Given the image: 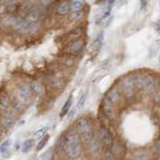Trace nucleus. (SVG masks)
Masks as SVG:
<instances>
[{"instance_id": "f257e3e1", "label": "nucleus", "mask_w": 160, "mask_h": 160, "mask_svg": "<svg viewBox=\"0 0 160 160\" xmlns=\"http://www.w3.org/2000/svg\"><path fill=\"white\" fill-rule=\"evenodd\" d=\"M64 148L68 156L71 158H77L81 153V144L79 134L75 129H71L68 131L64 138Z\"/></svg>"}, {"instance_id": "f03ea898", "label": "nucleus", "mask_w": 160, "mask_h": 160, "mask_svg": "<svg viewBox=\"0 0 160 160\" xmlns=\"http://www.w3.org/2000/svg\"><path fill=\"white\" fill-rule=\"evenodd\" d=\"M76 130L79 135L85 140L89 141L93 135L91 123L86 118H80L76 122Z\"/></svg>"}, {"instance_id": "7ed1b4c3", "label": "nucleus", "mask_w": 160, "mask_h": 160, "mask_svg": "<svg viewBox=\"0 0 160 160\" xmlns=\"http://www.w3.org/2000/svg\"><path fill=\"white\" fill-rule=\"evenodd\" d=\"M40 27L41 24L39 20L25 19L19 31L24 35H34L40 32Z\"/></svg>"}, {"instance_id": "20e7f679", "label": "nucleus", "mask_w": 160, "mask_h": 160, "mask_svg": "<svg viewBox=\"0 0 160 160\" xmlns=\"http://www.w3.org/2000/svg\"><path fill=\"white\" fill-rule=\"evenodd\" d=\"M137 89H140L143 91H150L154 89L156 85L155 78L150 75L145 76H139L137 75L136 78Z\"/></svg>"}, {"instance_id": "39448f33", "label": "nucleus", "mask_w": 160, "mask_h": 160, "mask_svg": "<svg viewBox=\"0 0 160 160\" xmlns=\"http://www.w3.org/2000/svg\"><path fill=\"white\" fill-rule=\"evenodd\" d=\"M136 78L137 75H130L123 79L122 89L127 97H131L135 94V90L137 89Z\"/></svg>"}, {"instance_id": "423d86ee", "label": "nucleus", "mask_w": 160, "mask_h": 160, "mask_svg": "<svg viewBox=\"0 0 160 160\" xmlns=\"http://www.w3.org/2000/svg\"><path fill=\"white\" fill-rule=\"evenodd\" d=\"M84 46H85V43L82 39H75L69 43L67 51L70 55H77L83 50Z\"/></svg>"}, {"instance_id": "0eeeda50", "label": "nucleus", "mask_w": 160, "mask_h": 160, "mask_svg": "<svg viewBox=\"0 0 160 160\" xmlns=\"http://www.w3.org/2000/svg\"><path fill=\"white\" fill-rule=\"evenodd\" d=\"M99 137L104 144L109 146L113 143V138L110 132L104 125H101L99 128Z\"/></svg>"}, {"instance_id": "6e6552de", "label": "nucleus", "mask_w": 160, "mask_h": 160, "mask_svg": "<svg viewBox=\"0 0 160 160\" xmlns=\"http://www.w3.org/2000/svg\"><path fill=\"white\" fill-rule=\"evenodd\" d=\"M32 89L28 85L23 84L19 86L18 93L19 96L21 99L23 103H28L30 101L31 96H32Z\"/></svg>"}, {"instance_id": "1a4fd4ad", "label": "nucleus", "mask_w": 160, "mask_h": 160, "mask_svg": "<svg viewBox=\"0 0 160 160\" xmlns=\"http://www.w3.org/2000/svg\"><path fill=\"white\" fill-rule=\"evenodd\" d=\"M101 139L99 135H93L90 139L89 140V150L91 151L93 154H97L101 150Z\"/></svg>"}, {"instance_id": "9d476101", "label": "nucleus", "mask_w": 160, "mask_h": 160, "mask_svg": "<svg viewBox=\"0 0 160 160\" xmlns=\"http://www.w3.org/2000/svg\"><path fill=\"white\" fill-rule=\"evenodd\" d=\"M112 147H111V151L114 154L116 158H121L122 156H124L125 152H126V148L124 145L119 142V141H114L112 143Z\"/></svg>"}, {"instance_id": "9b49d317", "label": "nucleus", "mask_w": 160, "mask_h": 160, "mask_svg": "<svg viewBox=\"0 0 160 160\" xmlns=\"http://www.w3.org/2000/svg\"><path fill=\"white\" fill-rule=\"evenodd\" d=\"M113 103H112L106 97L104 98L102 101H101V109H102V112L108 118L112 116V115L113 113Z\"/></svg>"}, {"instance_id": "f8f14e48", "label": "nucleus", "mask_w": 160, "mask_h": 160, "mask_svg": "<svg viewBox=\"0 0 160 160\" xmlns=\"http://www.w3.org/2000/svg\"><path fill=\"white\" fill-rule=\"evenodd\" d=\"M48 82H49V85L56 90H60L62 89L64 85V82L63 80L57 76H55V75H51L49 76L48 78Z\"/></svg>"}, {"instance_id": "ddd939ff", "label": "nucleus", "mask_w": 160, "mask_h": 160, "mask_svg": "<svg viewBox=\"0 0 160 160\" xmlns=\"http://www.w3.org/2000/svg\"><path fill=\"white\" fill-rule=\"evenodd\" d=\"M11 104L10 99L8 97V95L3 90L0 91V107L2 109H6L9 107Z\"/></svg>"}, {"instance_id": "4468645a", "label": "nucleus", "mask_w": 160, "mask_h": 160, "mask_svg": "<svg viewBox=\"0 0 160 160\" xmlns=\"http://www.w3.org/2000/svg\"><path fill=\"white\" fill-rule=\"evenodd\" d=\"M71 7H70V4L69 2H62L59 4V6H57V10L56 12L60 15H66L69 14V11H70Z\"/></svg>"}, {"instance_id": "2eb2a0df", "label": "nucleus", "mask_w": 160, "mask_h": 160, "mask_svg": "<svg viewBox=\"0 0 160 160\" xmlns=\"http://www.w3.org/2000/svg\"><path fill=\"white\" fill-rule=\"evenodd\" d=\"M30 87L32 89V91L34 92L35 94L37 95H40L44 93V88L43 86L40 82H39L38 81H32L30 84Z\"/></svg>"}, {"instance_id": "dca6fc26", "label": "nucleus", "mask_w": 160, "mask_h": 160, "mask_svg": "<svg viewBox=\"0 0 160 160\" xmlns=\"http://www.w3.org/2000/svg\"><path fill=\"white\" fill-rule=\"evenodd\" d=\"M106 98L112 103H116L117 102H118L120 99V95H119L118 91L116 88H112L108 91L106 95Z\"/></svg>"}, {"instance_id": "f3484780", "label": "nucleus", "mask_w": 160, "mask_h": 160, "mask_svg": "<svg viewBox=\"0 0 160 160\" xmlns=\"http://www.w3.org/2000/svg\"><path fill=\"white\" fill-rule=\"evenodd\" d=\"M11 105L12 109L14 110L15 112H16V113L22 114L25 111V106L24 105V103L17 99L12 100L11 102Z\"/></svg>"}, {"instance_id": "a211bd4d", "label": "nucleus", "mask_w": 160, "mask_h": 160, "mask_svg": "<svg viewBox=\"0 0 160 160\" xmlns=\"http://www.w3.org/2000/svg\"><path fill=\"white\" fill-rule=\"evenodd\" d=\"M0 123H2L5 129H10L13 127L15 125V119L14 118L7 117V116H4L2 115L1 119H0Z\"/></svg>"}, {"instance_id": "6ab92c4d", "label": "nucleus", "mask_w": 160, "mask_h": 160, "mask_svg": "<svg viewBox=\"0 0 160 160\" xmlns=\"http://www.w3.org/2000/svg\"><path fill=\"white\" fill-rule=\"evenodd\" d=\"M72 104H73V99H72V97L70 96V97L66 100V102L64 103V104L63 107L61 108V111H60V117L63 118L67 115L68 112H69V110L71 109Z\"/></svg>"}, {"instance_id": "aec40b11", "label": "nucleus", "mask_w": 160, "mask_h": 160, "mask_svg": "<svg viewBox=\"0 0 160 160\" xmlns=\"http://www.w3.org/2000/svg\"><path fill=\"white\" fill-rule=\"evenodd\" d=\"M48 129L49 128L47 127H44L43 128L40 129V130H38L37 131H36L33 135L34 140H39V139H42L46 135V133L48 131Z\"/></svg>"}, {"instance_id": "412c9836", "label": "nucleus", "mask_w": 160, "mask_h": 160, "mask_svg": "<svg viewBox=\"0 0 160 160\" xmlns=\"http://www.w3.org/2000/svg\"><path fill=\"white\" fill-rule=\"evenodd\" d=\"M32 146H33V140L32 139H27L24 142L22 146V150L24 153L29 152L30 150H32Z\"/></svg>"}, {"instance_id": "4be33fe9", "label": "nucleus", "mask_w": 160, "mask_h": 160, "mask_svg": "<svg viewBox=\"0 0 160 160\" xmlns=\"http://www.w3.org/2000/svg\"><path fill=\"white\" fill-rule=\"evenodd\" d=\"M50 139V135H44L42 139H40V142L38 143V145H37V150H41L42 149L44 148V146H45V145L47 144V141L49 140Z\"/></svg>"}, {"instance_id": "5701e85b", "label": "nucleus", "mask_w": 160, "mask_h": 160, "mask_svg": "<svg viewBox=\"0 0 160 160\" xmlns=\"http://www.w3.org/2000/svg\"><path fill=\"white\" fill-rule=\"evenodd\" d=\"M11 139H6L2 144L0 145V152L1 153L6 152L7 150H8V148H9V146H11Z\"/></svg>"}, {"instance_id": "b1692460", "label": "nucleus", "mask_w": 160, "mask_h": 160, "mask_svg": "<svg viewBox=\"0 0 160 160\" xmlns=\"http://www.w3.org/2000/svg\"><path fill=\"white\" fill-rule=\"evenodd\" d=\"M70 7H71V9L73 11H79L82 8V3L79 0H75V1H73L72 2L71 5H70Z\"/></svg>"}, {"instance_id": "393cba45", "label": "nucleus", "mask_w": 160, "mask_h": 160, "mask_svg": "<svg viewBox=\"0 0 160 160\" xmlns=\"http://www.w3.org/2000/svg\"><path fill=\"white\" fill-rule=\"evenodd\" d=\"M85 101H86V95H81V97L80 98L79 101L77 103V108L79 110H82L85 107Z\"/></svg>"}, {"instance_id": "a878e982", "label": "nucleus", "mask_w": 160, "mask_h": 160, "mask_svg": "<svg viewBox=\"0 0 160 160\" xmlns=\"http://www.w3.org/2000/svg\"><path fill=\"white\" fill-rule=\"evenodd\" d=\"M104 39H105V35H104V32H101L99 33V35H97V38H96V40H95V45L100 46L101 43L104 41Z\"/></svg>"}, {"instance_id": "bb28decb", "label": "nucleus", "mask_w": 160, "mask_h": 160, "mask_svg": "<svg viewBox=\"0 0 160 160\" xmlns=\"http://www.w3.org/2000/svg\"><path fill=\"white\" fill-rule=\"evenodd\" d=\"M62 147H64V138L63 139L60 138L57 142H56V143L55 150L56 152H59V151L61 150Z\"/></svg>"}, {"instance_id": "cd10ccee", "label": "nucleus", "mask_w": 160, "mask_h": 160, "mask_svg": "<svg viewBox=\"0 0 160 160\" xmlns=\"http://www.w3.org/2000/svg\"><path fill=\"white\" fill-rule=\"evenodd\" d=\"M135 159H139V160H147L150 159V157L148 154H145V153H140V154H136V156L134 157Z\"/></svg>"}, {"instance_id": "c85d7f7f", "label": "nucleus", "mask_w": 160, "mask_h": 160, "mask_svg": "<svg viewBox=\"0 0 160 160\" xmlns=\"http://www.w3.org/2000/svg\"><path fill=\"white\" fill-rule=\"evenodd\" d=\"M104 159L113 160V159H116V157H115L114 154L112 153V151L109 150V151H106L105 154H104Z\"/></svg>"}, {"instance_id": "c756f323", "label": "nucleus", "mask_w": 160, "mask_h": 160, "mask_svg": "<svg viewBox=\"0 0 160 160\" xmlns=\"http://www.w3.org/2000/svg\"><path fill=\"white\" fill-rule=\"evenodd\" d=\"M77 107H74L73 109H70L69 110V112H68L69 115H68V119H72L74 116H75L76 113H77Z\"/></svg>"}, {"instance_id": "7c9ffc66", "label": "nucleus", "mask_w": 160, "mask_h": 160, "mask_svg": "<svg viewBox=\"0 0 160 160\" xmlns=\"http://www.w3.org/2000/svg\"><path fill=\"white\" fill-rule=\"evenodd\" d=\"M140 6L141 10L146 9V6H147V0H140Z\"/></svg>"}, {"instance_id": "2f4dec72", "label": "nucleus", "mask_w": 160, "mask_h": 160, "mask_svg": "<svg viewBox=\"0 0 160 160\" xmlns=\"http://www.w3.org/2000/svg\"><path fill=\"white\" fill-rule=\"evenodd\" d=\"M81 16V13L79 11H74L73 14L71 15V19H77Z\"/></svg>"}, {"instance_id": "473e14b6", "label": "nucleus", "mask_w": 160, "mask_h": 160, "mask_svg": "<svg viewBox=\"0 0 160 160\" xmlns=\"http://www.w3.org/2000/svg\"><path fill=\"white\" fill-rule=\"evenodd\" d=\"M55 0H41V2L44 6H49Z\"/></svg>"}, {"instance_id": "72a5a7b5", "label": "nucleus", "mask_w": 160, "mask_h": 160, "mask_svg": "<svg viewBox=\"0 0 160 160\" xmlns=\"http://www.w3.org/2000/svg\"><path fill=\"white\" fill-rule=\"evenodd\" d=\"M155 30L158 34H160V19L155 24Z\"/></svg>"}, {"instance_id": "f704fd0d", "label": "nucleus", "mask_w": 160, "mask_h": 160, "mask_svg": "<svg viewBox=\"0 0 160 160\" xmlns=\"http://www.w3.org/2000/svg\"><path fill=\"white\" fill-rule=\"evenodd\" d=\"M4 131H5V127H3V125H2V123H0V136L2 135V134L4 133Z\"/></svg>"}, {"instance_id": "c9c22d12", "label": "nucleus", "mask_w": 160, "mask_h": 160, "mask_svg": "<svg viewBox=\"0 0 160 160\" xmlns=\"http://www.w3.org/2000/svg\"><path fill=\"white\" fill-rule=\"evenodd\" d=\"M156 101L158 104H160V91H158L156 95Z\"/></svg>"}, {"instance_id": "e433bc0d", "label": "nucleus", "mask_w": 160, "mask_h": 160, "mask_svg": "<svg viewBox=\"0 0 160 160\" xmlns=\"http://www.w3.org/2000/svg\"><path fill=\"white\" fill-rule=\"evenodd\" d=\"M155 147H156L155 149H156L158 151H159V152H160V141L156 143V145H155Z\"/></svg>"}, {"instance_id": "4c0bfd02", "label": "nucleus", "mask_w": 160, "mask_h": 160, "mask_svg": "<svg viewBox=\"0 0 160 160\" xmlns=\"http://www.w3.org/2000/svg\"><path fill=\"white\" fill-rule=\"evenodd\" d=\"M0 119H1V115H0Z\"/></svg>"}, {"instance_id": "58836bf2", "label": "nucleus", "mask_w": 160, "mask_h": 160, "mask_svg": "<svg viewBox=\"0 0 160 160\" xmlns=\"http://www.w3.org/2000/svg\"><path fill=\"white\" fill-rule=\"evenodd\" d=\"M159 63H160V58H159Z\"/></svg>"}, {"instance_id": "ea45409f", "label": "nucleus", "mask_w": 160, "mask_h": 160, "mask_svg": "<svg viewBox=\"0 0 160 160\" xmlns=\"http://www.w3.org/2000/svg\"><path fill=\"white\" fill-rule=\"evenodd\" d=\"M159 4H160V3H159Z\"/></svg>"}]
</instances>
